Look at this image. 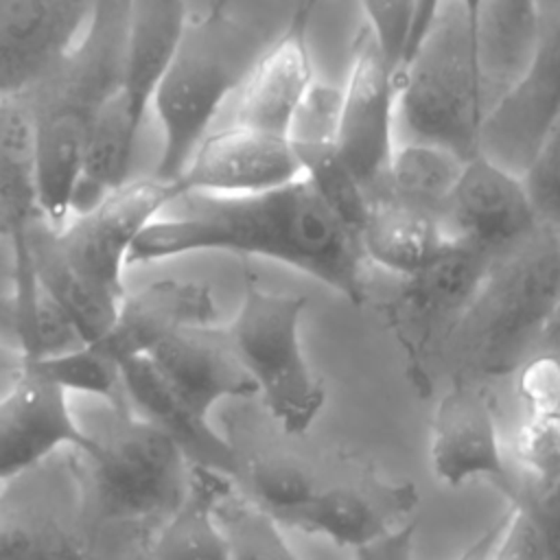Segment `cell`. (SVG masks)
<instances>
[{"mask_svg": "<svg viewBox=\"0 0 560 560\" xmlns=\"http://www.w3.org/2000/svg\"><path fill=\"white\" fill-rule=\"evenodd\" d=\"M199 252L267 258L298 269L354 304L365 298V258L357 236L308 179L256 195L184 192L136 238L129 265Z\"/></svg>", "mask_w": 560, "mask_h": 560, "instance_id": "obj_1", "label": "cell"}, {"mask_svg": "<svg viewBox=\"0 0 560 560\" xmlns=\"http://www.w3.org/2000/svg\"><path fill=\"white\" fill-rule=\"evenodd\" d=\"M280 11V0H186L179 44L151 103V175L173 182L184 171L252 66L289 28L293 15Z\"/></svg>", "mask_w": 560, "mask_h": 560, "instance_id": "obj_2", "label": "cell"}, {"mask_svg": "<svg viewBox=\"0 0 560 560\" xmlns=\"http://www.w3.org/2000/svg\"><path fill=\"white\" fill-rule=\"evenodd\" d=\"M173 201L171 182L136 175L59 228L37 221L26 258L37 284L70 315L85 343L112 326L125 291V267L140 232Z\"/></svg>", "mask_w": 560, "mask_h": 560, "instance_id": "obj_3", "label": "cell"}, {"mask_svg": "<svg viewBox=\"0 0 560 560\" xmlns=\"http://www.w3.org/2000/svg\"><path fill=\"white\" fill-rule=\"evenodd\" d=\"M129 0H98L77 44L24 94L39 162V208L50 228L72 214L88 136L118 92L125 61Z\"/></svg>", "mask_w": 560, "mask_h": 560, "instance_id": "obj_4", "label": "cell"}, {"mask_svg": "<svg viewBox=\"0 0 560 560\" xmlns=\"http://www.w3.org/2000/svg\"><path fill=\"white\" fill-rule=\"evenodd\" d=\"M400 140L451 149L462 160L479 153L494 105L479 63L475 24L459 0H442L433 24L396 70Z\"/></svg>", "mask_w": 560, "mask_h": 560, "instance_id": "obj_5", "label": "cell"}, {"mask_svg": "<svg viewBox=\"0 0 560 560\" xmlns=\"http://www.w3.org/2000/svg\"><path fill=\"white\" fill-rule=\"evenodd\" d=\"M560 302V225L540 221L532 234L494 256L488 278L451 341L481 376H505L534 352Z\"/></svg>", "mask_w": 560, "mask_h": 560, "instance_id": "obj_6", "label": "cell"}, {"mask_svg": "<svg viewBox=\"0 0 560 560\" xmlns=\"http://www.w3.org/2000/svg\"><path fill=\"white\" fill-rule=\"evenodd\" d=\"M306 304L304 295L267 291L247 280L241 306L225 326L256 394L289 435L306 433L326 405V387L313 372L300 335Z\"/></svg>", "mask_w": 560, "mask_h": 560, "instance_id": "obj_7", "label": "cell"}, {"mask_svg": "<svg viewBox=\"0 0 560 560\" xmlns=\"http://www.w3.org/2000/svg\"><path fill=\"white\" fill-rule=\"evenodd\" d=\"M98 440L90 457L96 494L105 512L122 518L171 514L188 494V457L160 427L122 416Z\"/></svg>", "mask_w": 560, "mask_h": 560, "instance_id": "obj_8", "label": "cell"}, {"mask_svg": "<svg viewBox=\"0 0 560 560\" xmlns=\"http://www.w3.org/2000/svg\"><path fill=\"white\" fill-rule=\"evenodd\" d=\"M494 256L451 241L420 271L400 278L387 306L396 335L409 357L411 374L424 376L433 343H448L481 291Z\"/></svg>", "mask_w": 560, "mask_h": 560, "instance_id": "obj_9", "label": "cell"}, {"mask_svg": "<svg viewBox=\"0 0 560 560\" xmlns=\"http://www.w3.org/2000/svg\"><path fill=\"white\" fill-rule=\"evenodd\" d=\"M396 98V72L363 26L341 83L337 149L368 199L381 190L398 144Z\"/></svg>", "mask_w": 560, "mask_h": 560, "instance_id": "obj_10", "label": "cell"}, {"mask_svg": "<svg viewBox=\"0 0 560 560\" xmlns=\"http://www.w3.org/2000/svg\"><path fill=\"white\" fill-rule=\"evenodd\" d=\"M70 394L22 361L15 378L0 392V483L22 477L61 448L85 459L98 453L96 435L74 418Z\"/></svg>", "mask_w": 560, "mask_h": 560, "instance_id": "obj_11", "label": "cell"}, {"mask_svg": "<svg viewBox=\"0 0 560 560\" xmlns=\"http://www.w3.org/2000/svg\"><path fill=\"white\" fill-rule=\"evenodd\" d=\"M538 35L525 77L483 125L479 153L523 175L560 107V0H536Z\"/></svg>", "mask_w": 560, "mask_h": 560, "instance_id": "obj_12", "label": "cell"}, {"mask_svg": "<svg viewBox=\"0 0 560 560\" xmlns=\"http://www.w3.org/2000/svg\"><path fill=\"white\" fill-rule=\"evenodd\" d=\"M302 177L287 136L241 125H217L171 182L173 199L184 192L256 195Z\"/></svg>", "mask_w": 560, "mask_h": 560, "instance_id": "obj_13", "label": "cell"}, {"mask_svg": "<svg viewBox=\"0 0 560 560\" xmlns=\"http://www.w3.org/2000/svg\"><path fill=\"white\" fill-rule=\"evenodd\" d=\"M442 219L455 241L490 256L503 254L540 223L523 175L483 153L466 160Z\"/></svg>", "mask_w": 560, "mask_h": 560, "instance_id": "obj_14", "label": "cell"}, {"mask_svg": "<svg viewBox=\"0 0 560 560\" xmlns=\"http://www.w3.org/2000/svg\"><path fill=\"white\" fill-rule=\"evenodd\" d=\"M98 0H0V101L28 94L77 44Z\"/></svg>", "mask_w": 560, "mask_h": 560, "instance_id": "obj_15", "label": "cell"}, {"mask_svg": "<svg viewBox=\"0 0 560 560\" xmlns=\"http://www.w3.org/2000/svg\"><path fill=\"white\" fill-rule=\"evenodd\" d=\"M429 462L444 486L492 479L508 497L512 494L516 481L503 455L492 402L481 387L457 381L440 398L431 418Z\"/></svg>", "mask_w": 560, "mask_h": 560, "instance_id": "obj_16", "label": "cell"}, {"mask_svg": "<svg viewBox=\"0 0 560 560\" xmlns=\"http://www.w3.org/2000/svg\"><path fill=\"white\" fill-rule=\"evenodd\" d=\"M166 385L203 420L228 398H247L256 385L238 361L225 326H184L149 354Z\"/></svg>", "mask_w": 560, "mask_h": 560, "instance_id": "obj_17", "label": "cell"}, {"mask_svg": "<svg viewBox=\"0 0 560 560\" xmlns=\"http://www.w3.org/2000/svg\"><path fill=\"white\" fill-rule=\"evenodd\" d=\"M313 79L308 33L289 26L252 66L217 125H241L289 138Z\"/></svg>", "mask_w": 560, "mask_h": 560, "instance_id": "obj_18", "label": "cell"}, {"mask_svg": "<svg viewBox=\"0 0 560 560\" xmlns=\"http://www.w3.org/2000/svg\"><path fill=\"white\" fill-rule=\"evenodd\" d=\"M217 322V306L210 289L190 280H155L127 293L109 330L94 343L120 365L147 357L158 343L184 326Z\"/></svg>", "mask_w": 560, "mask_h": 560, "instance_id": "obj_19", "label": "cell"}, {"mask_svg": "<svg viewBox=\"0 0 560 560\" xmlns=\"http://www.w3.org/2000/svg\"><path fill=\"white\" fill-rule=\"evenodd\" d=\"M122 396L140 413L166 431L186 453L195 468L234 479L241 475L236 448L210 424L199 418L160 376L149 357L122 363Z\"/></svg>", "mask_w": 560, "mask_h": 560, "instance_id": "obj_20", "label": "cell"}, {"mask_svg": "<svg viewBox=\"0 0 560 560\" xmlns=\"http://www.w3.org/2000/svg\"><path fill=\"white\" fill-rule=\"evenodd\" d=\"M416 503L413 486L381 488V492L354 486H330L315 490L300 505L273 516L280 525L324 536L339 547L357 549L394 525V516L405 514Z\"/></svg>", "mask_w": 560, "mask_h": 560, "instance_id": "obj_21", "label": "cell"}, {"mask_svg": "<svg viewBox=\"0 0 560 560\" xmlns=\"http://www.w3.org/2000/svg\"><path fill=\"white\" fill-rule=\"evenodd\" d=\"M186 22V0H129L122 81L131 118L147 131L153 96L171 66Z\"/></svg>", "mask_w": 560, "mask_h": 560, "instance_id": "obj_22", "label": "cell"}, {"mask_svg": "<svg viewBox=\"0 0 560 560\" xmlns=\"http://www.w3.org/2000/svg\"><path fill=\"white\" fill-rule=\"evenodd\" d=\"M451 241L453 236L442 214L392 195L370 199V210L359 232L363 258L398 278L427 267Z\"/></svg>", "mask_w": 560, "mask_h": 560, "instance_id": "obj_23", "label": "cell"}, {"mask_svg": "<svg viewBox=\"0 0 560 560\" xmlns=\"http://www.w3.org/2000/svg\"><path fill=\"white\" fill-rule=\"evenodd\" d=\"M39 162L31 112L24 98L0 101V234L26 265V236L42 221Z\"/></svg>", "mask_w": 560, "mask_h": 560, "instance_id": "obj_24", "label": "cell"}, {"mask_svg": "<svg viewBox=\"0 0 560 560\" xmlns=\"http://www.w3.org/2000/svg\"><path fill=\"white\" fill-rule=\"evenodd\" d=\"M536 35V0L481 2L475 20V37L481 72L494 109L525 77L534 59Z\"/></svg>", "mask_w": 560, "mask_h": 560, "instance_id": "obj_25", "label": "cell"}, {"mask_svg": "<svg viewBox=\"0 0 560 560\" xmlns=\"http://www.w3.org/2000/svg\"><path fill=\"white\" fill-rule=\"evenodd\" d=\"M225 477L195 468L188 494L166 516L151 556L153 560H232L214 503Z\"/></svg>", "mask_w": 560, "mask_h": 560, "instance_id": "obj_26", "label": "cell"}, {"mask_svg": "<svg viewBox=\"0 0 560 560\" xmlns=\"http://www.w3.org/2000/svg\"><path fill=\"white\" fill-rule=\"evenodd\" d=\"M464 164L466 160L446 147L420 140H400L376 195H392L442 214Z\"/></svg>", "mask_w": 560, "mask_h": 560, "instance_id": "obj_27", "label": "cell"}, {"mask_svg": "<svg viewBox=\"0 0 560 560\" xmlns=\"http://www.w3.org/2000/svg\"><path fill=\"white\" fill-rule=\"evenodd\" d=\"M302 175L324 199L330 212L357 236L365 223L370 199L343 162L337 142H291Z\"/></svg>", "mask_w": 560, "mask_h": 560, "instance_id": "obj_28", "label": "cell"}, {"mask_svg": "<svg viewBox=\"0 0 560 560\" xmlns=\"http://www.w3.org/2000/svg\"><path fill=\"white\" fill-rule=\"evenodd\" d=\"M232 560H300L280 523L252 499L234 497L228 486L214 503Z\"/></svg>", "mask_w": 560, "mask_h": 560, "instance_id": "obj_29", "label": "cell"}, {"mask_svg": "<svg viewBox=\"0 0 560 560\" xmlns=\"http://www.w3.org/2000/svg\"><path fill=\"white\" fill-rule=\"evenodd\" d=\"M26 363H31L37 372H42L68 394L79 392L105 398L109 402L120 400L122 365L98 343H83L74 350Z\"/></svg>", "mask_w": 560, "mask_h": 560, "instance_id": "obj_30", "label": "cell"}, {"mask_svg": "<svg viewBox=\"0 0 560 560\" xmlns=\"http://www.w3.org/2000/svg\"><path fill=\"white\" fill-rule=\"evenodd\" d=\"M0 560H90L81 545L46 516L0 510Z\"/></svg>", "mask_w": 560, "mask_h": 560, "instance_id": "obj_31", "label": "cell"}, {"mask_svg": "<svg viewBox=\"0 0 560 560\" xmlns=\"http://www.w3.org/2000/svg\"><path fill=\"white\" fill-rule=\"evenodd\" d=\"M523 182L538 219L560 225V107L549 118L536 151L523 171Z\"/></svg>", "mask_w": 560, "mask_h": 560, "instance_id": "obj_32", "label": "cell"}, {"mask_svg": "<svg viewBox=\"0 0 560 560\" xmlns=\"http://www.w3.org/2000/svg\"><path fill=\"white\" fill-rule=\"evenodd\" d=\"M510 503L534 527L545 560H560V475L549 481H516Z\"/></svg>", "mask_w": 560, "mask_h": 560, "instance_id": "obj_33", "label": "cell"}, {"mask_svg": "<svg viewBox=\"0 0 560 560\" xmlns=\"http://www.w3.org/2000/svg\"><path fill=\"white\" fill-rule=\"evenodd\" d=\"M514 455L527 479L549 481L560 475V411L527 416L514 435Z\"/></svg>", "mask_w": 560, "mask_h": 560, "instance_id": "obj_34", "label": "cell"}, {"mask_svg": "<svg viewBox=\"0 0 560 560\" xmlns=\"http://www.w3.org/2000/svg\"><path fill=\"white\" fill-rule=\"evenodd\" d=\"M341 85L313 79L289 129L291 142H337Z\"/></svg>", "mask_w": 560, "mask_h": 560, "instance_id": "obj_35", "label": "cell"}, {"mask_svg": "<svg viewBox=\"0 0 560 560\" xmlns=\"http://www.w3.org/2000/svg\"><path fill=\"white\" fill-rule=\"evenodd\" d=\"M249 483L254 492L252 501L267 510L271 516H280L282 512L300 505L317 490V486L302 468L280 462L256 464L252 468Z\"/></svg>", "mask_w": 560, "mask_h": 560, "instance_id": "obj_36", "label": "cell"}, {"mask_svg": "<svg viewBox=\"0 0 560 560\" xmlns=\"http://www.w3.org/2000/svg\"><path fill=\"white\" fill-rule=\"evenodd\" d=\"M516 392L527 416H545L560 411V354L532 352L516 368Z\"/></svg>", "mask_w": 560, "mask_h": 560, "instance_id": "obj_37", "label": "cell"}, {"mask_svg": "<svg viewBox=\"0 0 560 560\" xmlns=\"http://www.w3.org/2000/svg\"><path fill=\"white\" fill-rule=\"evenodd\" d=\"M361 9L365 13V26L396 72L407 50L413 0H361Z\"/></svg>", "mask_w": 560, "mask_h": 560, "instance_id": "obj_38", "label": "cell"}, {"mask_svg": "<svg viewBox=\"0 0 560 560\" xmlns=\"http://www.w3.org/2000/svg\"><path fill=\"white\" fill-rule=\"evenodd\" d=\"M418 521L398 523L383 536L352 549V560H416Z\"/></svg>", "mask_w": 560, "mask_h": 560, "instance_id": "obj_39", "label": "cell"}, {"mask_svg": "<svg viewBox=\"0 0 560 560\" xmlns=\"http://www.w3.org/2000/svg\"><path fill=\"white\" fill-rule=\"evenodd\" d=\"M503 525H505V514L497 523H492L483 534H479L455 560H490V556L494 553V547L501 538Z\"/></svg>", "mask_w": 560, "mask_h": 560, "instance_id": "obj_40", "label": "cell"}, {"mask_svg": "<svg viewBox=\"0 0 560 560\" xmlns=\"http://www.w3.org/2000/svg\"><path fill=\"white\" fill-rule=\"evenodd\" d=\"M15 273H18L15 247L4 234H0V300L13 291Z\"/></svg>", "mask_w": 560, "mask_h": 560, "instance_id": "obj_41", "label": "cell"}, {"mask_svg": "<svg viewBox=\"0 0 560 560\" xmlns=\"http://www.w3.org/2000/svg\"><path fill=\"white\" fill-rule=\"evenodd\" d=\"M538 350L560 354V302H558L556 311L551 313V317H549V322H547V326H545V330H542L534 352H538Z\"/></svg>", "mask_w": 560, "mask_h": 560, "instance_id": "obj_42", "label": "cell"}, {"mask_svg": "<svg viewBox=\"0 0 560 560\" xmlns=\"http://www.w3.org/2000/svg\"><path fill=\"white\" fill-rule=\"evenodd\" d=\"M319 0H295V11H293V18H291V28L295 31H306L308 33V22L313 18V11L317 7Z\"/></svg>", "mask_w": 560, "mask_h": 560, "instance_id": "obj_43", "label": "cell"}, {"mask_svg": "<svg viewBox=\"0 0 560 560\" xmlns=\"http://www.w3.org/2000/svg\"><path fill=\"white\" fill-rule=\"evenodd\" d=\"M459 2H462V7L466 9L468 18H470V20H472V24H475L477 13H479V7H481V2H483V0H459Z\"/></svg>", "mask_w": 560, "mask_h": 560, "instance_id": "obj_44", "label": "cell"}, {"mask_svg": "<svg viewBox=\"0 0 560 560\" xmlns=\"http://www.w3.org/2000/svg\"><path fill=\"white\" fill-rule=\"evenodd\" d=\"M490 560H508V558H501V556H497V553H492V556H490Z\"/></svg>", "mask_w": 560, "mask_h": 560, "instance_id": "obj_45", "label": "cell"}, {"mask_svg": "<svg viewBox=\"0 0 560 560\" xmlns=\"http://www.w3.org/2000/svg\"><path fill=\"white\" fill-rule=\"evenodd\" d=\"M0 365H4V363H2V361H0Z\"/></svg>", "mask_w": 560, "mask_h": 560, "instance_id": "obj_46", "label": "cell"}]
</instances>
